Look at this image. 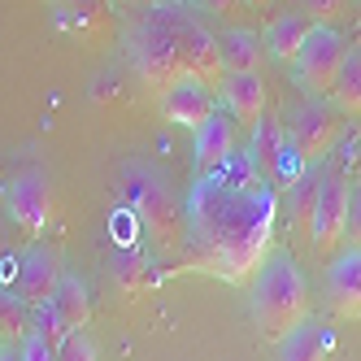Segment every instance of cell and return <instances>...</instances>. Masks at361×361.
Segmentation results:
<instances>
[{
    "instance_id": "obj_1",
    "label": "cell",
    "mask_w": 361,
    "mask_h": 361,
    "mask_svg": "<svg viewBox=\"0 0 361 361\" xmlns=\"http://www.w3.org/2000/svg\"><path fill=\"white\" fill-rule=\"evenodd\" d=\"M279 188L240 148L222 170L196 178L183 200V257L188 270L226 283H252L274 248Z\"/></svg>"
},
{
    "instance_id": "obj_2",
    "label": "cell",
    "mask_w": 361,
    "mask_h": 361,
    "mask_svg": "<svg viewBox=\"0 0 361 361\" xmlns=\"http://www.w3.org/2000/svg\"><path fill=\"white\" fill-rule=\"evenodd\" d=\"M126 48H131L135 74L152 92H166L178 79L218 87L226 74L218 57V35L196 13H188V5H148L131 27Z\"/></svg>"
},
{
    "instance_id": "obj_3",
    "label": "cell",
    "mask_w": 361,
    "mask_h": 361,
    "mask_svg": "<svg viewBox=\"0 0 361 361\" xmlns=\"http://www.w3.org/2000/svg\"><path fill=\"white\" fill-rule=\"evenodd\" d=\"M252 318L270 344H279L309 318V279L288 248H270L262 270L252 274Z\"/></svg>"
},
{
    "instance_id": "obj_4",
    "label": "cell",
    "mask_w": 361,
    "mask_h": 361,
    "mask_svg": "<svg viewBox=\"0 0 361 361\" xmlns=\"http://www.w3.org/2000/svg\"><path fill=\"white\" fill-rule=\"evenodd\" d=\"M122 188H126V200H131L135 218L144 222V231L157 240V248H166V252L183 248V200L174 196L166 174H157L144 161H126Z\"/></svg>"
},
{
    "instance_id": "obj_5",
    "label": "cell",
    "mask_w": 361,
    "mask_h": 361,
    "mask_svg": "<svg viewBox=\"0 0 361 361\" xmlns=\"http://www.w3.org/2000/svg\"><path fill=\"white\" fill-rule=\"evenodd\" d=\"M61 257L44 244H27V248H13L0 266V288L13 292L27 309H44L53 300V292L61 288Z\"/></svg>"
},
{
    "instance_id": "obj_6",
    "label": "cell",
    "mask_w": 361,
    "mask_h": 361,
    "mask_svg": "<svg viewBox=\"0 0 361 361\" xmlns=\"http://www.w3.org/2000/svg\"><path fill=\"white\" fill-rule=\"evenodd\" d=\"M0 200H5L9 222L27 235L31 244L48 235V226L57 222V192L48 183L44 170H18L0 183Z\"/></svg>"
},
{
    "instance_id": "obj_7",
    "label": "cell",
    "mask_w": 361,
    "mask_h": 361,
    "mask_svg": "<svg viewBox=\"0 0 361 361\" xmlns=\"http://www.w3.org/2000/svg\"><path fill=\"white\" fill-rule=\"evenodd\" d=\"M348 48L353 39L340 31V27H314L300 48V57H296V83L305 96H314V100H331V87L335 79H340V66L348 57Z\"/></svg>"
},
{
    "instance_id": "obj_8",
    "label": "cell",
    "mask_w": 361,
    "mask_h": 361,
    "mask_svg": "<svg viewBox=\"0 0 361 361\" xmlns=\"http://www.w3.org/2000/svg\"><path fill=\"white\" fill-rule=\"evenodd\" d=\"M348 157L344 161H322V192H318V209H314V231H309V244L322 257H335L344 244V218H348Z\"/></svg>"
},
{
    "instance_id": "obj_9",
    "label": "cell",
    "mask_w": 361,
    "mask_h": 361,
    "mask_svg": "<svg viewBox=\"0 0 361 361\" xmlns=\"http://www.w3.org/2000/svg\"><path fill=\"white\" fill-rule=\"evenodd\" d=\"M288 135H292V144L300 148V157H305L309 166H318V161H326L331 152H335V144H340L344 118H340V109H335V105L309 96V100H300V105H292Z\"/></svg>"
},
{
    "instance_id": "obj_10",
    "label": "cell",
    "mask_w": 361,
    "mask_h": 361,
    "mask_svg": "<svg viewBox=\"0 0 361 361\" xmlns=\"http://www.w3.org/2000/svg\"><path fill=\"white\" fill-rule=\"evenodd\" d=\"M35 326L48 335L53 344H61L70 331H87L92 322V296H87V283L79 274H61V288L53 292L44 309H35Z\"/></svg>"
},
{
    "instance_id": "obj_11",
    "label": "cell",
    "mask_w": 361,
    "mask_h": 361,
    "mask_svg": "<svg viewBox=\"0 0 361 361\" xmlns=\"http://www.w3.org/2000/svg\"><path fill=\"white\" fill-rule=\"evenodd\" d=\"M214 109H218V92L196 79H178L166 92H157V114L174 126H188V131H200L214 118Z\"/></svg>"
},
{
    "instance_id": "obj_12",
    "label": "cell",
    "mask_w": 361,
    "mask_h": 361,
    "mask_svg": "<svg viewBox=\"0 0 361 361\" xmlns=\"http://www.w3.org/2000/svg\"><path fill=\"white\" fill-rule=\"evenodd\" d=\"M196 140H192V166H196V178H204V174H214V170H222L231 157L240 152V122L231 118L222 105L214 109V118L200 126V131H192Z\"/></svg>"
},
{
    "instance_id": "obj_13",
    "label": "cell",
    "mask_w": 361,
    "mask_h": 361,
    "mask_svg": "<svg viewBox=\"0 0 361 361\" xmlns=\"http://www.w3.org/2000/svg\"><path fill=\"white\" fill-rule=\"evenodd\" d=\"M326 300L340 318H361V248H344L326 266Z\"/></svg>"
},
{
    "instance_id": "obj_14",
    "label": "cell",
    "mask_w": 361,
    "mask_h": 361,
    "mask_svg": "<svg viewBox=\"0 0 361 361\" xmlns=\"http://www.w3.org/2000/svg\"><path fill=\"white\" fill-rule=\"evenodd\" d=\"M218 105L240 126H252L257 118L266 114V79H262V74H222Z\"/></svg>"
},
{
    "instance_id": "obj_15",
    "label": "cell",
    "mask_w": 361,
    "mask_h": 361,
    "mask_svg": "<svg viewBox=\"0 0 361 361\" xmlns=\"http://www.w3.org/2000/svg\"><path fill=\"white\" fill-rule=\"evenodd\" d=\"M218 57H222L226 74H262L266 44L248 27H226V31H218Z\"/></svg>"
},
{
    "instance_id": "obj_16",
    "label": "cell",
    "mask_w": 361,
    "mask_h": 361,
    "mask_svg": "<svg viewBox=\"0 0 361 361\" xmlns=\"http://www.w3.org/2000/svg\"><path fill=\"white\" fill-rule=\"evenodd\" d=\"M309 31H314V22H309L300 9H296V13H279L270 27H266L262 44H266V53H270L279 66H296L300 48H305V39H309Z\"/></svg>"
},
{
    "instance_id": "obj_17",
    "label": "cell",
    "mask_w": 361,
    "mask_h": 361,
    "mask_svg": "<svg viewBox=\"0 0 361 361\" xmlns=\"http://www.w3.org/2000/svg\"><path fill=\"white\" fill-rule=\"evenodd\" d=\"M331 344H335L331 326L305 318L292 335H283V340H279V361H326Z\"/></svg>"
},
{
    "instance_id": "obj_18",
    "label": "cell",
    "mask_w": 361,
    "mask_h": 361,
    "mask_svg": "<svg viewBox=\"0 0 361 361\" xmlns=\"http://www.w3.org/2000/svg\"><path fill=\"white\" fill-rule=\"evenodd\" d=\"M318 192H322V161L309 166L296 183L288 188V214H292V231L309 240L314 231V209H318Z\"/></svg>"
},
{
    "instance_id": "obj_19",
    "label": "cell",
    "mask_w": 361,
    "mask_h": 361,
    "mask_svg": "<svg viewBox=\"0 0 361 361\" xmlns=\"http://www.w3.org/2000/svg\"><path fill=\"white\" fill-rule=\"evenodd\" d=\"M288 144V122H283L279 114H262L252 126H248V152H252V161H257V170H270L274 166V157H279V148Z\"/></svg>"
},
{
    "instance_id": "obj_20",
    "label": "cell",
    "mask_w": 361,
    "mask_h": 361,
    "mask_svg": "<svg viewBox=\"0 0 361 361\" xmlns=\"http://www.w3.org/2000/svg\"><path fill=\"white\" fill-rule=\"evenodd\" d=\"M331 105L340 114L361 118V44L348 48V57L340 66V79H335V87H331Z\"/></svg>"
},
{
    "instance_id": "obj_21",
    "label": "cell",
    "mask_w": 361,
    "mask_h": 361,
    "mask_svg": "<svg viewBox=\"0 0 361 361\" xmlns=\"http://www.w3.org/2000/svg\"><path fill=\"white\" fill-rule=\"evenodd\" d=\"M31 314H35V309H27L13 292H0V335H5L9 344H13V340H22V335L35 326V318H31Z\"/></svg>"
},
{
    "instance_id": "obj_22",
    "label": "cell",
    "mask_w": 361,
    "mask_h": 361,
    "mask_svg": "<svg viewBox=\"0 0 361 361\" xmlns=\"http://www.w3.org/2000/svg\"><path fill=\"white\" fill-rule=\"evenodd\" d=\"M305 170H309V161L300 157V148H296V144H292V135H288V144L279 148V157H274V166L266 170V178H270L274 188H292Z\"/></svg>"
},
{
    "instance_id": "obj_23",
    "label": "cell",
    "mask_w": 361,
    "mask_h": 361,
    "mask_svg": "<svg viewBox=\"0 0 361 361\" xmlns=\"http://www.w3.org/2000/svg\"><path fill=\"white\" fill-rule=\"evenodd\" d=\"M114 279H122V288H126V292H140L144 283H152V274L144 270V257H140L135 248H126V252L114 257Z\"/></svg>"
},
{
    "instance_id": "obj_24",
    "label": "cell",
    "mask_w": 361,
    "mask_h": 361,
    "mask_svg": "<svg viewBox=\"0 0 361 361\" xmlns=\"http://www.w3.org/2000/svg\"><path fill=\"white\" fill-rule=\"evenodd\" d=\"M300 13L314 27H335L340 18H348V0H300Z\"/></svg>"
},
{
    "instance_id": "obj_25",
    "label": "cell",
    "mask_w": 361,
    "mask_h": 361,
    "mask_svg": "<svg viewBox=\"0 0 361 361\" xmlns=\"http://www.w3.org/2000/svg\"><path fill=\"white\" fill-rule=\"evenodd\" d=\"M18 357H22V361H57V344L48 340L39 326H31V331L18 340Z\"/></svg>"
},
{
    "instance_id": "obj_26",
    "label": "cell",
    "mask_w": 361,
    "mask_h": 361,
    "mask_svg": "<svg viewBox=\"0 0 361 361\" xmlns=\"http://www.w3.org/2000/svg\"><path fill=\"white\" fill-rule=\"evenodd\" d=\"M344 244L361 248V178H353L348 188V218H344Z\"/></svg>"
},
{
    "instance_id": "obj_27",
    "label": "cell",
    "mask_w": 361,
    "mask_h": 361,
    "mask_svg": "<svg viewBox=\"0 0 361 361\" xmlns=\"http://www.w3.org/2000/svg\"><path fill=\"white\" fill-rule=\"evenodd\" d=\"M57 361H96V348L87 340V331H70L57 344Z\"/></svg>"
},
{
    "instance_id": "obj_28",
    "label": "cell",
    "mask_w": 361,
    "mask_h": 361,
    "mask_svg": "<svg viewBox=\"0 0 361 361\" xmlns=\"http://www.w3.org/2000/svg\"><path fill=\"white\" fill-rule=\"evenodd\" d=\"M209 13H218V18H248V0H200Z\"/></svg>"
},
{
    "instance_id": "obj_29",
    "label": "cell",
    "mask_w": 361,
    "mask_h": 361,
    "mask_svg": "<svg viewBox=\"0 0 361 361\" xmlns=\"http://www.w3.org/2000/svg\"><path fill=\"white\" fill-rule=\"evenodd\" d=\"M13 252V244H9V226L0 222V266H5V257Z\"/></svg>"
},
{
    "instance_id": "obj_30",
    "label": "cell",
    "mask_w": 361,
    "mask_h": 361,
    "mask_svg": "<svg viewBox=\"0 0 361 361\" xmlns=\"http://www.w3.org/2000/svg\"><path fill=\"white\" fill-rule=\"evenodd\" d=\"M348 166H353V170H357V178H361V140H357V144H353V152H348Z\"/></svg>"
},
{
    "instance_id": "obj_31",
    "label": "cell",
    "mask_w": 361,
    "mask_h": 361,
    "mask_svg": "<svg viewBox=\"0 0 361 361\" xmlns=\"http://www.w3.org/2000/svg\"><path fill=\"white\" fill-rule=\"evenodd\" d=\"M0 361H22V357H18V348H13V344H5V348H0Z\"/></svg>"
},
{
    "instance_id": "obj_32",
    "label": "cell",
    "mask_w": 361,
    "mask_h": 361,
    "mask_svg": "<svg viewBox=\"0 0 361 361\" xmlns=\"http://www.w3.org/2000/svg\"><path fill=\"white\" fill-rule=\"evenodd\" d=\"M248 5H252V9H266V5H270V0H248Z\"/></svg>"
},
{
    "instance_id": "obj_33",
    "label": "cell",
    "mask_w": 361,
    "mask_h": 361,
    "mask_svg": "<svg viewBox=\"0 0 361 361\" xmlns=\"http://www.w3.org/2000/svg\"><path fill=\"white\" fill-rule=\"evenodd\" d=\"M0 183H5V161H0Z\"/></svg>"
},
{
    "instance_id": "obj_34",
    "label": "cell",
    "mask_w": 361,
    "mask_h": 361,
    "mask_svg": "<svg viewBox=\"0 0 361 361\" xmlns=\"http://www.w3.org/2000/svg\"><path fill=\"white\" fill-rule=\"evenodd\" d=\"M5 344H9V340H5V335H0V348H5Z\"/></svg>"
}]
</instances>
